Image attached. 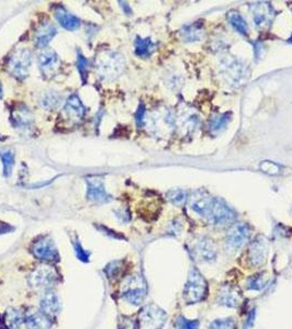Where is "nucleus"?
Instances as JSON below:
<instances>
[{"label":"nucleus","instance_id":"18","mask_svg":"<svg viewBox=\"0 0 292 329\" xmlns=\"http://www.w3.org/2000/svg\"><path fill=\"white\" fill-rule=\"evenodd\" d=\"M41 310L47 316H54L60 311L61 303L57 294L52 290H47L41 297Z\"/></svg>","mask_w":292,"mask_h":329},{"label":"nucleus","instance_id":"14","mask_svg":"<svg viewBox=\"0 0 292 329\" xmlns=\"http://www.w3.org/2000/svg\"><path fill=\"white\" fill-rule=\"evenodd\" d=\"M268 244L265 238L258 237L250 244L248 249V260L253 267H259L264 264L267 258Z\"/></svg>","mask_w":292,"mask_h":329},{"label":"nucleus","instance_id":"27","mask_svg":"<svg viewBox=\"0 0 292 329\" xmlns=\"http://www.w3.org/2000/svg\"><path fill=\"white\" fill-rule=\"evenodd\" d=\"M227 19H228V22L231 24L236 32H239L242 36H246L247 34V23L245 19L243 18L239 12H235V11H231L228 12L227 15Z\"/></svg>","mask_w":292,"mask_h":329},{"label":"nucleus","instance_id":"44","mask_svg":"<svg viewBox=\"0 0 292 329\" xmlns=\"http://www.w3.org/2000/svg\"><path fill=\"white\" fill-rule=\"evenodd\" d=\"M3 97V87H2V83H0V98Z\"/></svg>","mask_w":292,"mask_h":329},{"label":"nucleus","instance_id":"33","mask_svg":"<svg viewBox=\"0 0 292 329\" xmlns=\"http://www.w3.org/2000/svg\"><path fill=\"white\" fill-rule=\"evenodd\" d=\"M87 68H88V61L86 59L80 52L77 54V69L80 74L81 80L85 83L87 81Z\"/></svg>","mask_w":292,"mask_h":329},{"label":"nucleus","instance_id":"21","mask_svg":"<svg viewBox=\"0 0 292 329\" xmlns=\"http://www.w3.org/2000/svg\"><path fill=\"white\" fill-rule=\"evenodd\" d=\"M54 15L59 23L68 31H74L80 26V20L61 6L54 10Z\"/></svg>","mask_w":292,"mask_h":329},{"label":"nucleus","instance_id":"37","mask_svg":"<svg viewBox=\"0 0 292 329\" xmlns=\"http://www.w3.org/2000/svg\"><path fill=\"white\" fill-rule=\"evenodd\" d=\"M121 265H122L121 261H113V262L109 263L106 268V274L108 275V277L114 278L119 275L121 271Z\"/></svg>","mask_w":292,"mask_h":329},{"label":"nucleus","instance_id":"22","mask_svg":"<svg viewBox=\"0 0 292 329\" xmlns=\"http://www.w3.org/2000/svg\"><path fill=\"white\" fill-rule=\"evenodd\" d=\"M56 32H57L56 27H55L51 22H48V21L42 23L39 29L37 30L36 38H34L37 46L45 47L53 40Z\"/></svg>","mask_w":292,"mask_h":329},{"label":"nucleus","instance_id":"41","mask_svg":"<svg viewBox=\"0 0 292 329\" xmlns=\"http://www.w3.org/2000/svg\"><path fill=\"white\" fill-rule=\"evenodd\" d=\"M15 229V227L9 225V224H7V223H4L0 221V235H3V234H7V233H9V232H12V230Z\"/></svg>","mask_w":292,"mask_h":329},{"label":"nucleus","instance_id":"24","mask_svg":"<svg viewBox=\"0 0 292 329\" xmlns=\"http://www.w3.org/2000/svg\"><path fill=\"white\" fill-rule=\"evenodd\" d=\"M203 24L201 22H194L185 25L180 30V36L185 42H196L200 41L203 37Z\"/></svg>","mask_w":292,"mask_h":329},{"label":"nucleus","instance_id":"10","mask_svg":"<svg viewBox=\"0 0 292 329\" xmlns=\"http://www.w3.org/2000/svg\"><path fill=\"white\" fill-rule=\"evenodd\" d=\"M39 67L42 76L52 78L57 74L61 67V61L56 52L53 50H44L39 55Z\"/></svg>","mask_w":292,"mask_h":329},{"label":"nucleus","instance_id":"29","mask_svg":"<svg viewBox=\"0 0 292 329\" xmlns=\"http://www.w3.org/2000/svg\"><path fill=\"white\" fill-rule=\"evenodd\" d=\"M0 158L4 165V176L8 178L12 173V168L15 166V154L11 151H0Z\"/></svg>","mask_w":292,"mask_h":329},{"label":"nucleus","instance_id":"1","mask_svg":"<svg viewBox=\"0 0 292 329\" xmlns=\"http://www.w3.org/2000/svg\"><path fill=\"white\" fill-rule=\"evenodd\" d=\"M125 68L123 56L111 51L100 52L95 59V69L102 80H113L119 77Z\"/></svg>","mask_w":292,"mask_h":329},{"label":"nucleus","instance_id":"42","mask_svg":"<svg viewBox=\"0 0 292 329\" xmlns=\"http://www.w3.org/2000/svg\"><path fill=\"white\" fill-rule=\"evenodd\" d=\"M116 214H118L116 215L118 218H119L120 221H122V222H128L130 220V214H129V212L123 211V210H121V211H119V212H116Z\"/></svg>","mask_w":292,"mask_h":329},{"label":"nucleus","instance_id":"31","mask_svg":"<svg viewBox=\"0 0 292 329\" xmlns=\"http://www.w3.org/2000/svg\"><path fill=\"white\" fill-rule=\"evenodd\" d=\"M167 200L175 205H180L186 201L187 194L182 189H172L166 194Z\"/></svg>","mask_w":292,"mask_h":329},{"label":"nucleus","instance_id":"12","mask_svg":"<svg viewBox=\"0 0 292 329\" xmlns=\"http://www.w3.org/2000/svg\"><path fill=\"white\" fill-rule=\"evenodd\" d=\"M56 279L57 275L53 268L48 265H41L32 272L29 282L34 288H46L56 281Z\"/></svg>","mask_w":292,"mask_h":329},{"label":"nucleus","instance_id":"6","mask_svg":"<svg viewBox=\"0 0 292 329\" xmlns=\"http://www.w3.org/2000/svg\"><path fill=\"white\" fill-rule=\"evenodd\" d=\"M207 219L212 225H225L236 219V213L225 201L214 198L210 213Z\"/></svg>","mask_w":292,"mask_h":329},{"label":"nucleus","instance_id":"11","mask_svg":"<svg viewBox=\"0 0 292 329\" xmlns=\"http://www.w3.org/2000/svg\"><path fill=\"white\" fill-rule=\"evenodd\" d=\"M32 253L41 260H59V253L53 240L50 237H42L33 244Z\"/></svg>","mask_w":292,"mask_h":329},{"label":"nucleus","instance_id":"39","mask_svg":"<svg viewBox=\"0 0 292 329\" xmlns=\"http://www.w3.org/2000/svg\"><path fill=\"white\" fill-rule=\"evenodd\" d=\"M255 318H256V310H252L248 314V317H247V320L245 323L244 329H249L250 327H252L255 323Z\"/></svg>","mask_w":292,"mask_h":329},{"label":"nucleus","instance_id":"9","mask_svg":"<svg viewBox=\"0 0 292 329\" xmlns=\"http://www.w3.org/2000/svg\"><path fill=\"white\" fill-rule=\"evenodd\" d=\"M222 73L229 83L241 85L242 81L246 78L247 69L245 65L238 59H227L222 63Z\"/></svg>","mask_w":292,"mask_h":329},{"label":"nucleus","instance_id":"28","mask_svg":"<svg viewBox=\"0 0 292 329\" xmlns=\"http://www.w3.org/2000/svg\"><path fill=\"white\" fill-rule=\"evenodd\" d=\"M231 117H232V114L229 113V112L214 116L211 118L210 123H209V129H210L212 133H219L226 128L228 122L231 121Z\"/></svg>","mask_w":292,"mask_h":329},{"label":"nucleus","instance_id":"19","mask_svg":"<svg viewBox=\"0 0 292 329\" xmlns=\"http://www.w3.org/2000/svg\"><path fill=\"white\" fill-rule=\"evenodd\" d=\"M196 253L201 260L211 262L217 258V247L209 238H201L196 244Z\"/></svg>","mask_w":292,"mask_h":329},{"label":"nucleus","instance_id":"23","mask_svg":"<svg viewBox=\"0 0 292 329\" xmlns=\"http://www.w3.org/2000/svg\"><path fill=\"white\" fill-rule=\"evenodd\" d=\"M11 121L13 125L19 129L30 128L33 122L31 112L24 106H20L12 111Z\"/></svg>","mask_w":292,"mask_h":329},{"label":"nucleus","instance_id":"40","mask_svg":"<svg viewBox=\"0 0 292 329\" xmlns=\"http://www.w3.org/2000/svg\"><path fill=\"white\" fill-rule=\"evenodd\" d=\"M97 228H98V229L100 230V232H102L103 234L109 235L110 237H113V238H120V240H121V238H123V236L118 235V234L114 232V230H111V229H109V228H107V227H104V226H97Z\"/></svg>","mask_w":292,"mask_h":329},{"label":"nucleus","instance_id":"16","mask_svg":"<svg viewBox=\"0 0 292 329\" xmlns=\"http://www.w3.org/2000/svg\"><path fill=\"white\" fill-rule=\"evenodd\" d=\"M64 113L72 122H79L85 115L86 108L83 107L79 97L76 94H73L67 99L64 107Z\"/></svg>","mask_w":292,"mask_h":329},{"label":"nucleus","instance_id":"7","mask_svg":"<svg viewBox=\"0 0 292 329\" xmlns=\"http://www.w3.org/2000/svg\"><path fill=\"white\" fill-rule=\"evenodd\" d=\"M250 227L246 223L233 224L226 234V247L229 250H240L247 244L250 237Z\"/></svg>","mask_w":292,"mask_h":329},{"label":"nucleus","instance_id":"35","mask_svg":"<svg viewBox=\"0 0 292 329\" xmlns=\"http://www.w3.org/2000/svg\"><path fill=\"white\" fill-rule=\"evenodd\" d=\"M60 103V97L55 93H50L45 95V97L42 100V106L46 109H53Z\"/></svg>","mask_w":292,"mask_h":329},{"label":"nucleus","instance_id":"13","mask_svg":"<svg viewBox=\"0 0 292 329\" xmlns=\"http://www.w3.org/2000/svg\"><path fill=\"white\" fill-rule=\"evenodd\" d=\"M213 200L214 198H212L207 191L197 190L192 193L190 198V208L194 213L207 218L209 213H210Z\"/></svg>","mask_w":292,"mask_h":329},{"label":"nucleus","instance_id":"32","mask_svg":"<svg viewBox=\"0 0 292 329\" xmlns=\"http://www.w3.org/2000/svg\"><path fill=\"white\" fill-rule=\"evenodd\" d=\"M209 329H236V321L231 317L215 319L209 326Z\"/></svg>","mask_w":292,"mask_h":329},{"label":"nucleus","instance_id":"17","mask_svg":"<svg viewBox=\"0 0 292 329\" xmlns=\"http://www.w3.org/2000/svg\"><path fill=\"white\" fill-rule=\"evenodd\" d=\"M217 302L219 305L235 309L241 304V293L231 285H224L218 293Z\"/></svg>","mask_w":292,"mask_h":329},{"label":"nucleus","instance_id":"3","mask_svg":"<svg viewBox=\"0 0 292 329\" xmlns=\"http://www.w3.org/2000/svg\"><path fill=\"white\" fill-rule=\"evenodd\" d=\"M122 297L133 305H140L148 294V285L140 275L131 276L124 280L121 289Z\"/></svg>","mask_w":292,"mask_h":329},{"label":"nucleus","instance_id":"46","mask_svg":"<svg viewBox=\"0 0 292 329\" xmlns=\"http://www.w3.org/2000/svg\"><path fill=\"white\" fill-rule=\"evenodd\" d=\"M2 139H3V138H2V136H0V141H2Z\"/></svg>","mask_w":292,"mask_h":329},{"label":"nucleus","instance_id":"15","mask_svg":"<svg viewBox=\"0 0 292 329\" xmlns=\"http://www.w3.org/2000/svg\"><path fill=\"white\" fill-rule=\"evenodd\" d=\"M86 183L88 200L96 203H108L112 200L100 179H87Z\"/></svg>","mask_w":292,"mask_h":329},{"label":"nucleus","instance_id":"5","mask_svg":"<svg viewBox=\"0 0 292 329\" xmlns=\"http://www.w3.org/2000/svg\"><path fill=\"white\" fill-rule=\"evenodd\" d=\"M31 61V52L27 48H20L11 54L7 64V69L15 78L23 80L29 75Z\"/></svg>","mask_w":292,"mask_h":329},{"label":"nucleus","instance_id":"30","mask_svg":"<svg viewBox=\"0 0 292 329\" xmlns=\"http://www.w3.org/2000/svg\"><path fill=\"white\" fill-rule=\"evenodd\" d=\"M267 282H268V278L266 274L261 272V274L256 275L248 280L247 289L253 291H260L267 285Z\"/></svg>","mask_w":292,"mask_h":329},{"label":"nucleus","instance_id":"43","mask_svg":"<svg viewBox=\"0 0 292 329\" xmlns=\"http://www.w3.org/2000/svg\"><path fill=\"white\" fill-rule=\"evenodd\" d=\"M120 4H121V7L123 8L124 12L127 13V15H130V13L132 12V10H131L130 7L128 6V4H127V3H120Z\"/></svg>","mask_w":292,"mask_h":329},{"label":"nucleus","instance_id":"4","mask_svg":"<svg viewBox=\"0 0 292 329\" xmlns=\"http://www.w3.org/2000/svg\"><path fill=\"white\" fill-rule=\"evenodd\" d=\"M167 315L164 310L155 304L143 307L138 314L137 329H163Z\"/></svg>","mask_w":292,"mask_h":329},{"label":"nucleus","instance_id":"38","mask_svg":"<svg viewBox=\"0 0 292 329\" xmlns=\"http://www.w3.org/2000/svg\"><path fill=\"white\" fill-rule=\"evenodd\" d=\"M135 118H136V123L138 127H142L144 124L145 121V107L144 104H140V107L137 109V112L135 114Z\"/></svg>","mask_w":292,"mask_h":329},{"label":"nucleus","instance_id":"25","mask_svg":"<svg viewBox=\"0 0 292 329\" xmlns=\"http://www.w3.org/2000/svg\"><path fill=\"white\" fill-rule=\"evenodd\" d=\"M134 46H135V54L137 56H140V57H149V56H151L156 48L155 42H153L149 38L142 39L140 37L136 38L134 42Z\"/></svg>","mask_w":292,"mask_h":329},{"label":"nucleus","instance_id":"26","mask_svg":"<svg viewBox=\"0 0 292 329\" xmlns=\"http://www.w3.org/2000/svg\"><path fill=\"white\" fill-rule=\"evenodd\" d=\"M23 321V315L19 310L13 309V307H10V309L7 310L5 314V324L7 328L9 329H19Z\"/></svg>","mask_w":292,"mask_h":329},{"label":"nucleus","instance_id":"20","mask_svg":"<svg viewBox=\"0 0 292 329\" xmlns=\"http://www.w3.org/2000/svg\"><path fill=\"white\" fill-rule=\"evenodd\" d=\"M25 321L29 329H51L52 327L47 315L37 310H30L26 313Z\"/></svg>","mask_w":292,"mask_h":329},{"label":"nucleus","instance_id":"36","mask_svg":"<svg viewBox=\"0 0 292 329\" xmlns=\"http://www.w3.org/2000/svg\"><path fill=\"white\" fill-rule=\"evenodd\" d=\"M73 245H74L76 257L78 258V260H80L82 262H88L89 261V253H87V251L82 248L79 241L78 240L74 241Z\"/></svg>","mask_w":292,"mask_h":329},{"label":"nucleus","instance_id":"2","mask_svg":"<svg viewBox=\"0 0 292 329\" xmlns=\"http://www.w3.org/2000/svg\"><path fill=\"white\" fill-rule=\"evenodd\" d=\"M208 293V284L201 272L192 268L188 275L184 288V300L187 304H196L203 301Z\"/></svg>","mask_w":292,"mask_h":329},{"label":"nucleus","instance_id":"34","mask_svg":"<svg viewBox=\"0 0 292 329\" xmlns=\"http://www.w3.org/2000/svg\"><path fill=\"white\" fill-rule=\"evenodd\" d=\"M176 326L178 329H199V320H189L180 316L176 320Z\"/></svg>","mask_w":292,"mask_h":329},{"label":"nucleus","instance_id":"8","mask_svg":"<svg viewBox=\"0 0 292 329\" xmlns=\"http://www.w3.org/2000/svg\"><path fill=\"white\" fill-rule=\"evenodd\" d=\"M254 24L260 31L268 30L275 18V9L269 3H256L249 6Z\"/></svg>","mask_w":292,"mask_h":329},{"label":"nucleus","instance_id":"45","mask_svg":"<svg viewBox=\"0 0 292 329\" xmlns=\"http://www.w3.org/2000/svg\"><path fill=\"white\" fill-rule=\"evenodd\" d=\"M289 41H290V42H292V36H291V38L289 39Z\"/></svg>","mask_w":292,"mask_h":329}]
</instances>
